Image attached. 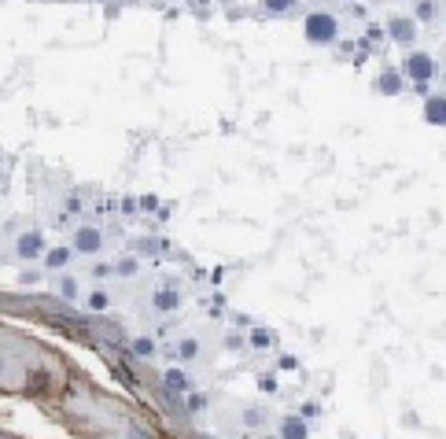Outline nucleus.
Returning a JSON list of instances; mask_svg holds the SVG:
<instances>
[{
    "label": "nucleus",
    "instance_id": "nucleus-8",
    "mask_svg": "<svg viewBox=\"0 0 446 439\" xmlns=\"http://www.w3.org/2000/svg\"><path fill=\"white\" fill-rule=\"evenodd\" d=\"M52 288H56V296L63 299V303H82V296H85V285H82V277H74V273H56V281H52Z\"/></svg>",
    "mask_w": 446,
    "mask_h": 439
},
{
    "label": "nucleus",
    "instance_id": "nucleus-4",
    "mask_svg": "<svg viewBox=\"0 0 446 439\" xmlns=\"http://www.w3.org/2000/svg\"><path fill=\"white\" fill-rule=\"evenodd\" d=\"M45 251H48V244H45L41 229H23L15 237V259L19 262H41Z\"/></svg>",
    "mask_w": 446,
    "mask_h": 439
},
{
    "label": "nucleus",
    "instance_id": "nucleus-19",
    "mask_svg": "<svg viewBox=\"0 0 446 439\" xmlns=\"http://www.w3.org/2000/svg\"><path fill=\"white\" fill-rule=\"evenodd\" d=\"M89 277H93L96 285L111 281V277H115V262H107V259H93V266H89Z\"/></svg>",
    "mask_w": 446,
    "mask_h": 439
},
{
    "label": "nucleus",
    "instance_id": "nucleus-9",
    "mask_svg": "<svg viewBox=\"0 0 446 439\" xmlns=\"http://www.w3.org/2000/svg\"><path fill=\"white\" fill-rule=\"evenodd\" d=\"M174 358H177L181 366H196V362L203 358V340L196 336V333H185V336L174 344Z\"/></svg>",
    "mask_w": 446,
    "mask_h": 439
},
{
    "label": "nucleus",
    "instance_id": "nucleus-14",
    "mask_svg": "<svg viewBox=\"0 0 446 439\" xmlns=\"http://www.w3.org/2000/svg\"><path fill=\"white\" fill-rule=\"evenodd\" d=\"M19 384H23V366L0 351V388H19Z\"/></svg>",
    "mask_w": 446,
    "mask_h": 439
},
{
    "label": "nucleus",
    "instance_id": "nucleus-35",
    "mask_svg": "<svg viewBox=\"0 0 446 439\" xmlns=\"http://www.w3.org/2000/svg\"><path fill=\"white\" fill-rule=\"evenodd\" d=\"M259 439H277V432H266V436H259Z\"/></svg>",
    "mask_w": 446,
    "mask_h": 439
},
{
    "label": "nucleus",
    "instance_id": "nucleus-30",
    "mask_svg": "<svg viewBox=\"0 0 446 439\" xmlns=\"http://www.w3.org/2000/svg\"><path fill=\"white\" fill-rule=\"evenodd\" d=\"M126 439H155L144 425H126Z\"/></svg>",
    "mask_w": 446,
    "mask_h": 439
},
{
    "label": "nucleus",
    "instance_id": "nucleus-28",
    "mask_svg": "<svg viewBox=\"0 0 446 439\" xmlns=\"http://www.w3.org/2000/svg\"><path fill=\"white\" fill-rule=\"evenodd\" d=\"M299 417H303V421H317V417H321V403H303Z\"/></svg>",
    "mask_w": 446,
    "mask_h": 439
},
{
    "label": "nucleus",
    "instance_id": "nucleus-16",
    "mask_svg": "<svg viewBox=\"0 0 446 439\" xmlns=\"http://www.w3.org/2000/svg\"><path fill=\"white\" fill-rule=\"evenodd\" d=\"M413 23L424 26V23H435L439 19V0H413Z\"/></svg>",
    "mask_w": 446,
    "mask_h": 439
},
{
    "label": "nucleus",
    "instance_id": "nucleus-2",
    "mask_svg": "<svg viewBox=\"0 0 446 439\" xmlns=\"http://www.w3.org/2000/svg\"><path fill=\"white\" fill-rule=\"evenodd\" d=\"M399 71H402L406 82H413V85H428L432 78L439 74V60H435L432 52H424V48H410Z\"/></svg>",
    "mask_w": 446,
    "mask_h": 439
},
{
    "label": "nucleus",
    "instance_id": "nucleus-33",
    "mask_svg": "<svg viewBox=\"0 0 446 439\" xmlns=\"http://www.w3.org/2000/svg\"><path fill=\"white\" fill-rule=\"evenodd\" d=\"M137 207H144V211H155V207H159V200H155V196H144L141 203H137Z\"/></svg>",
    "mask_w": 446,
    "mask_h": 439
},
{
    "label": "nucleus",
    "instance_id": "nucleus-26",
    "mask_svg": "<svg viewBox=\"0 0 446 439\" xmlns=\"http://www.w3.org/2000/svg\"><path fill=\"white\" fill-rule=\"evenodd\" d=\"M295 369H299V358H295V355H281V358H277V373H295Z\"/></svg>",
    "mask_w": 446,
    "mask_h": 439
},
{
    "label": "nucleus",
    "instance_id": "nucleus-20",
    "mask_svg": "<svg viewBox=\"0 0 446 439\" xmlns=\"http://www.w3.org/2000/svg\"><path fill=\"white\" fill-rule=\"evenodd\" d=\"M130 351L137 358H155V351H159V344H155V336H133V344H130Z\"/></svg>",
    "mask_w": 446,
    "mask_h": 439
},
{
    "label": "nucleus",
    "instance_id": "nucleus-1",
    "mask_svg": "<svg viewBox=\"0 0 446 439\" xmlns=\"http://www.w3.org/2000/svg\"><path fill=\"white\" fill-rule=\"evenodd\" d=\"M303 34L310 45H336L340 41V15L329 12V8H314L310 15L303 19Z\"/></svg>",
    "mask_w": 446,
    "mask_h": 439
},
{
    "label": "nucleus",
    "instance_id": "nucleus-23",
    "mask_svg": "<svg viewBox=\"0 0 446 439\" xmlns=\"http://www.w3.org/2000/svg\"><path fill=\"white\" fill-rule=\"evenodd\" d=\"M295 4H299V0H262V8H266L270 15H288Z\"/></svg>",
    "mask_w": 446,
    "mask_h": 439
},
{
    "label": "nucleus",
    "instance_id": "nucleus-6",
    "mask_svg": "<svg viewBox=\"0 0 446 439\" xmlns=\"http://www.w3.org/2000/svg\"><path fill=\"white\" fill-rule=\"evenodd\" d=\"M181 303H185L181 288H177V285H170V281H166V285H159V288L152 292V310H155L159 318H166V314H177V310H181Z\"/></svg>",
    "mask_w": 446,
    "mask_h": 439
},
{
    "label": "nucleus",
    "instance_id": "nucleus-15",
    "mask_svg": "<svg viewBox=\"0 0 446 439\" xmlns=\"http://www.w3.org/2000/svg\"><path fill=\"white\" fill-rule=\"evenodd\" d=\"M82 303H85L89 314H107V310H111V292H107V288L100 285V288L85 292V296H82Z\"/></svg>",
    "mask_w": 446,
    "mask_h": 439
},
{
    "label": "nucleus",
    "instance_id": "nucleus-21",
    "mask_svg": "<svg viewBox=\"0 0 446 439\" xmlns=\"http://www.w3.org/2000/svg\"><path fill=\"white\" fill-rule=\"evenodd\" d=\"M424 122L443 126V96H428L424 100Z\"/></svg>",
    "mask_w": 446,
    "mask_h": 439
},
{
    "label": "nucleus",
    "instance_id": "nucleus-11",
    "mask_svg": "<svg viewBox=\"0 0 446 439\" xmlns=\"http://www.w3.org/2000/svg\"><path fill=\"white\" fill-rule=\"evenodd\" d=\"M376 93L380 96H402L406 93V78L399 67H384L380 74H376Z\"/></svg>",
    "mask_w": 446,
    "mask_h": 439
},
{
    "label": "nucleus",
    "instance_id": "nucleus-18",
    "mask_svg": "<svg viewBox=\"0 0 446 439\" xmlns=\"http://www.w3.org/2000/svg\"><path fill=\"white\" fill-rule=\"evenodd\" d=\"M240 425L244 428H266V410L262 406H244L240 410Z\"/></svg>",
    "mask_w": 446,
    "mask_h": 439
},
{
    "label": "nucleus",
    "instance_id": "nucleus-7",
    "mask_svg": "<svg viewBox=\"0 0 446 439\" xmlns=\"http://www.w3.org/2000/svg\"><path fill=\"white\" fill-rule=\"evenodd\" d=\"M159 380H163V392L174 395V399H181V395L192 392V373H188L185 366H166L163 373H159Z\"/></svg>",
    "mask_w": 446,
    "mask_h": 439
},
{
    "label": "nucleus",
    "instance_id": "nucleus-32",
    "mask_svg": "<svg viewBox=\"0 0 446 439\" xmlns=\"http://www.w3.org/2000/svg\"><path fill=\"white\" fill-rule=\"evenodd\" d=\"M118 207H122V214H137V200H133V196H126L122 203H118Z\"/></svg>",
    "mask_w": 446,
    "mask_h": 439
},
{
    "label": "nucleus",
    "instance_id": "nucleus-5",
    "mask_svg": "<svg viewBox=\"0 0 446 439\" xmlns=\"http://www.w3.org/2000/svg\"><path fill=\"white\" fill-rule=\"evenodd\" d=\"M384 37H388L391 45H417V23H413L410 15H388L384 19Z\"/></svg>",
    "mask_w": 446,
    "mask_h": 439
},
{
    "label": "nucleus",
    "instance_id": "nucleus-10",
    "mask_svg": "<svg viewBox=\"0 0 446 439\" xmlns=\"http://www.w3.org/2000/svg\"><path fill=\"white\" fill-rule=\"evenodd\" d=\"M273 432L277 439H310V421H303L299 414H284Z\"/></svg>",
    "mask_w": 446,
    "mask_h": 439
},
{
    "label": "nucleus",
    "instance_id": "nucleus-36",
    "mask_svg": "<svg viewBox=\"0 0 446 439\" xmlns=\"http://www.w3.org/2000/svg\"><path fill=\"white\" fill-rule=\"evenodd\" d=\"M347 4H354V0H347Z\"/></svg>",
    "mask_w": 446,
    "mask_h": 439
},
{
    "label": "nucleus",
    "instance_id": "nucleus-24",
    "mask_svg": "<svg viewBox=\"0 0 446 439\" xmlns=\"http://www.w3.org/2000/svg\"><path fill=\"white\" fill-rule=\"evenodd\" d=\"M225 351H247V336L244 333H225Z\"/></svg>",
    "mask_w": 446,
    "mask_h": 439
},
{
    "label": "nucleus",
    "instance_id": "nucleus-31",
    "mask_svg": "<svg viewBox=\"0 0 446 439\" xmlns=\"http://www.w3.org/2000/svg\"><path fill=\"white\" fill-rule=\"evenodd\" d=\"M259 388H262L266 395H273V392H277V380H273V377H262V380H259Z\"/></svg>",
    "mask_w": 446,
    "mask_h": 439
},
{
    "label": "nucleus",
    "instance_id": "nucleus-34",
    "mask_svg": "<svg viewBox=\"0 0 446 439\" xmlns=\"http://www.w3.org/2000/svg\"><path fill=\"white\" fill-rule=\"evenodd\" d=\"M306 4H314V8H321V4H325V0H306Z\"/></svg>",
    "mask_w": 446,
    "mask_h": 439
},
{
    "label": "nucleus",
    "instance_id": "nucleus-27",
    "mask_svg": "<svg viewBox=\"0 0 446 439\" xmlns=\"http://www.w3.org/2000/svg\"><path fill=\"white\" fill-rule=\"evenodd\" d=\"M384 41H388V37H384V26H369V30H365V48H369V45H384Z\"/></svg>",
    "mask_w": 446,
    "mask_h": 439
},
{
    "label": "nucleus",
    "instance_id": "nucleus-17",
    "mask_svg": "<svg viewBox=\"0 0 446 439\" xmlns=\"http://www.w3.org/2000/svg\"><path fill=\"white\" fill-rule=\"evenodd\" d=\"M185 399V414H192V417H200V414H207V406H211V399H207L203 392H188V395H181Z\"/></svg>",
    "mask_w": 446,
    "mask_h": 439
},
{
    "label": "nucleus",
    "instance_id": "nucleus-12",
    "mask_svg": "<svg viewBox=\"0 0 446 439\" xmlns=\"http://www.w3.org/2000/svg\"><path fill=\"white\" fill-rule=\"evenodd\" d=\"M71 262H74V251L67 248V244H56V248H48L41 255V270L45 273H63Z\"/></svg>",
    "mask_w": 446,
    "mask_h": 439
},
{
    "label": "nucleus",
    "instance_id": "nucleus-3",
    "mask_svg": "<svg viewBox=\"0 0 446 439\" xmlns=\"http://www.w3.org/2000/svg\"><path fill=\"white\" fill-rule=\"evenodd\" d=\"M67 248L74 251V255H85V259H100L104 248H107V237L100 226H93V222H82V226H74L71 233V244Z\"/></svg>",
    "mask_w": 446,
    "mask_h": 439
},
{
    "label": "nucleus",
    "instance_id": "nucleus-25",
    "mask_svg": "<svg viewBox=\"0 0 446 439\" xmlns=\"http://www.w3.org/2000/svg\"><path fill=\"white\" fill-rule=\"evenodd\" d=\"M41 277H45V270H41V266H30V270L19 273V285H26V288H30V285H37Z\"/></svg>",
    "mask_w": 446,
    "mask_h": 439
},
{
    "label": "nucleus",
    "instance_id": "nucleus-22",
    "mask_svg": "<svg viewBox=\"0 0 446 439\" xmlns=\"http://www.w3.org/2000/svg\"><path fill=\"white\" fill-rule=\"evenodd\" d=\"M137 273H141V259L137 255H126L115 262V277H137Z\"/></svg>",
    "mask_w": 446,
    "mask_h": 439
},
{
    "label": "nucleus",
    "instance_id": "nucleus-13",
    "mask_svg": "<svg viewBox=\"0 0 446 439\" xmlns=\"http://www.w3.org/2000/svg\"><path fill=\"white\" fill-rule=\"evenodd\" d=\"M244 336H247V347L259 351V355H262V351H273V347H277V333H273V329H266V325H251Z\"/></svg>",
    "mask_w": 446,
    "mask_h": 439
},
{
    "label": "nucleus",
    "instance_id": "nucleus-29",
    "mask_svg": "<svg viewBox=\"0 0 446 439\" xmlns=\"http://www.w3.org/2000/svg\"><path fill=\"white\" fill-rule=\"evenodd\" d=\"M63 207H67V214H74V218H78V214L85 211V203H82V196H78V192H71V196H67V203H63Z\"/></svg>",
    "mask_w": 446,
    "mask_h": 439
}]
</instances>
